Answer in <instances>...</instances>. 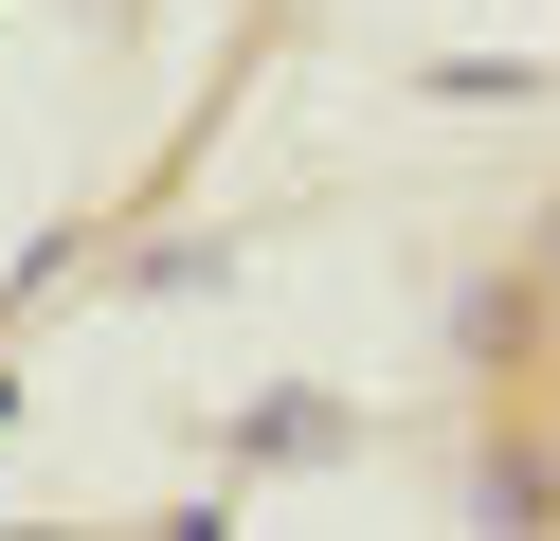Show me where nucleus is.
I'll use <instances>...</instances> for the list:
<instances>
[{
    "label": "nucleus",
    "instance_id": "obj_1",
    "mask_svg": "<svg viewBox=\"0 0 560 541\" xmlns=\"http://www.w3.org/2000/svg\"><path fill=\"white\" fill-rule=\"evenodd\" d=\"M452 361H488V379H524V361H560V289L542 271H524V252H506V271H452Z\"/></svg>",
    "mask_w": 560,
    "mask_h": 541
},
{
    "label": "nucleus",
    "instance_id": "obj_2",
    "mask_svg": "<svg viewBox=\"0 0 560 541\" xmlns=\"http://www.w3.org/2000/svg\"><path fill=\"white\" fill-rule=\"evenodd\" d=\"M470 505H488V524H542V505H560V451H542V433H488V451H470Z\"/></svg>",
    "mask_w": 560,
    "mask_h": 541
},
{
    "label": "nucleus",
    "instance_id": "obj_3",
    "mask_svg": "<svg viewBox=\"0 0 560 541\" xmlns=\"http://www.w3.org/2000/svg\"><path fill=\"white\" fill-rule=\"evenodd\" d=\"M235 451H254V469H271V451H343V415H326V397H254V415H235Z\"/></svg>",
    "mask_w": 560,
    "mask_h": 541
},
{
    "label": "nucleus",
    "instance_id": "obj_4",
    "mask_svg": "<svg viewBox=\"0 0 560 541\" xmlns=\"http://www.w3.org/2000/svg\"><path fill=\"white\" fill-rule=\"evenodd\" d=\"M524 271H542V289H560V199H542V216H524Z\"/></svg>",
    "mask_w": 560,
    "mask_h": 541
}]
</instances>
